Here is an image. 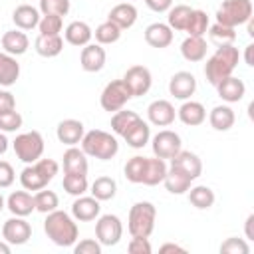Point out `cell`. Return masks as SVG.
I'll return each instance as SVG.
<instances>
[{
    "mask_svg": "<svg viewBox=\"0 0 254 254\" xmlns=\"http://www.w3.org/2000/svg\"><path fill=\"white\" fill-rule=\"evenodd\" d=\"M16 181V173L14 167L8 161H0V189H8L12 187Z\"/></svg>",
    "mask_w": 254,
    "mask_h": 254,
    "instance_id": "51",
    "label": "cell"
},
{
    "mask_svg": "<svg viewBox=\"0 0 254 254\" xmlns=\"http://www.w3.org/2000/svg\"><path fill=\"white\" fill-rule=\"evenodd\" d=\"M73 252L75 254H101V244L97 242V238L93 240V238H83V240H79V242H75L73 246Z\"/></svg>",
    "mask_w": 254,
    "mask_h": 254,
    "instance_id": "49",
    "label": "cell"
},
{
    "mask_svg": "<svg viewBox=\"0 0 254 254\" xmlns=\"http://www.w3.org/2000/svg\"><path fill=\"white\" fill-rule=\"evenodd\" d=\"M62 187L67 194L71 196H79V194H85L87 189H89V183H87V175H73V173H65L64 175V181H62Z\"/></svg>",
    "mask_w": 254,
    "mask_h": 254,
    "instance_id": "41",
    "label": "cell"
},
{
    "mask_svg": "<svg viewBox=\"0 0 254 254\" xmlns=\"http://www.w3.org/2000/svg\"><path fill=\"white\" fill-rule=\"evenodd\" d=\"M95 238L101 246H115L123 236V224L117 214H99L95 218Z\"/></svg>",
    "mask_w": 254,
    "mask_h": 254,
    "instance_id": "9",
    "label": "cell"
},
{
    "mask_svg": "<svg viewBox=\"0 0 254 254\" xmlns=\"http://www.w3.org/2000/svg\"><path fill=\"white\" fill-rule=\"evenodd\" d=\"M145 161H147V157H141V155H135V157L127 159V163L123 167V175H125V179L129 183L141 185L143 173H145Z\"/></svg>",
    "mask_w": 254,
    "mask_h": 254,
    "instance_id": "43",
    "label": "cell"
},
{
    "mask_svg": "<svg viewBox=\"0 0 254 254\" xmlns=\"http://www.w3.org/2000/svg\"><path fill=\"white\" fill-rule=\"evenodd\" d=\"M105 60H107V54H105V48L101 44H87L81 48L79 64H81L83 71H87V73L101 71L105 65Z\"/></svg>",
    "mask_w": 254,
    "mask_h": 254,
    "instance_id": "16",
    "label": "cell"
},
{
    "mask_svg": "<svg viewBox=\"0 0 254 254\" xmlns=\"http://www.w3.org/2000/svg\"><path fill=\"white\" fill-rule=\"evenodd\" d=\"M121 28L119 26H115L113 22H109V20H105V22H101L97 28H95V32H93V36H95V42L97 44H101V46H109V44H115L119 38H121Z\"/></svg>",
    "mask_w": 254,
    "mask_h": 254,
    "instance_id": "39",
    "label": "cell"
},
{
    "mask_svg": "<svg viewBox=\"0 0 254 254\" xmlns=\"http://www.w3.org/2000/svg\"><path fill=\"white\" fill-rule=\"evenodd\" d=\"M42 14L38 8L30 6V4H20L14 8L12 12V22L16 24L18 30H32V28H38V22H40Z\"/></svg>",
    "mask_w": 254,
    "mask_h": 254,
    "instance_id": "28",
    "label": "cell"
},
{
    "mask_svg": "<svg viewBox=\"0 0 254 254\" xmlns=\"http://www.w3.org/2000/svg\"><path fill=\"white\" fill-rule=\"evenodd\" d=\"M189 200L194 208L198 210H208L212 204H214V190L206 185H196V187H190L189 190Z\"/></svg>",
    "mask_w": 254,
    "mask_h": 254,
    "instance_id": "34",
    "label": "cell"
},
{
    "mask_svg": "<svg viewBox=\"0 0 254 254\" xmlns=\"http://www.w3.org/2000/svg\"><path fill=\"white\" fill-rule=\"evenodd\" d=\"M64 173H73V175H87L89 163H87V155L83 153V149L79 147H67L64 151Z\"/></svg>",
    "mask_w": 254,
    "mask_h": 254,
    "instance_id": "25",
    "label": "cell"
},
{
    "mask_svg": "<svg viewBox=\"0 0 254 254\" xmlns=\"http://www.w3.org/2000/svg\"><path fill=\"white\" fill-rule=\"evenodd\" d=\"M171 169L183 173L185 177H189L190 181H196L202 173V161L196 153L192 151H179L173 159H171Z\"/></svg>",
    "mask_w": 254,
    "mask_h": 254,
    "instance_id": "13",
    "label": "cell"
},
{
    "mask_svg": "<svg viewBox=\"0 0 254 254\" xmlns=\"http://www.w3.org/2000/svg\"><path fill=\"white\" fill-rule=\"evenodd\" d=\"M99 214H101V204L95 196H85V194L75 196V200L71 204V216L77 222H91Z\"/></svg>",
    "mask_w": 254,
    "mask_h": 254,
    "instance_id": "17",
    "label": "cell"
},
{
    "mask_svg": "<svg viewBox=\"0 0 254 254\" xmlns=\"http://www.w3.org/2000/svg\"><path fill=\"white\" fill-rule=\"evenodd\" d=\"M2 50L6 52V54H10V56H22V54H26L28 52V48H30V40H28V36H26V32L24 30H8V32H4L2 34Z\"/></svg>",
    "mask_w": 254,
    "mask_h": 254,
    "instance_id": "24",
    "label": "cell"
},
{
    "mask_svg": "<svg viewBox=\"0 0 254 254\" xmlns=\"http://www.w3.org/2000/svg\"><path fill=\"white\" fill-rule=\"evenodd\" d=\"M6 208L14 216H30L36 206H34V194H30L26 189L24 190H14L6 198Z\"/></svg>",
    "mask_w": 254,
    "mask_h": 254,
    "instance_id": "21",
    "label": "cell"
},
{
    "mask_svg": "<svg viewBox=\"0 0 254 254\" xmlns=\"http://www.w3.org/2000/svg\"><path fill=\"white\" fill-rule=\"evenodd\" d=\"M196 91V77L190 73V71H177L171 75L169 79V93L175 97V99H181V101H187L194 95Z\"/></svg>",
    "mask_w": 254,
    "mask_h": 254,
    "instance_id": "14",
    "label": "cell"
},
{
    "mask_svg": "<svg viewBox=\"0 0 254 254\" xmlns=\"http://www.w3.org/2000/svg\"><path fill=\"white\" fill-rule=\"evenodd\" d=\"M107 20L113 22L115 26H119L121 30H129L137 22V8L131 2H121L109 10Z\"/></svg>",
    "mask_w": 254,
    "mask_h": 254,
    "instance_id": "26",
    "label": "cell"
},
{
    "mask_svg": "<svg viewBox=\"0 0 254 254\" xmlns=\"http://www.w3.org/2000/svg\"><path fill=\"white\" fill-rule=\"evenodd\" d=\"M127 85V89L131 91V97H141L145 95L151 85H153V75H151V69L145 67V65H131L123 77H121Z\"/></svg>",
    "mask_w": 254,
    "mask_h": 254,
    "instance_id": "12",
    "label": "cell"
},
{
    "mask_svg": "<svg viewBox=\"0 0 254 254\" xmlns=\"http://www.w3.org/2000/svg\"><path fill=\"white\" fill-rule=\"evenodd\" d=\"M10 109H16V97L8 89H0V113Z\"/></svg>",
    "mask_w": 254,
    "mask_h": 254,
    "instance_id": "52",
    "label": "cell"
},
{
    "mask_svg": "<svg viewBox=\"0 0 254 254\" xmlns=\"http://www.w3.org/2000/svg\"><path fill=\"white\" fill-rule=\"evenodd\" d=\"M89 192H91V196H95L99 202L111 200V198L117 194V183H115V179L105 177V175H103V177H97V179L91 183Z\"/></svg>",
    "mask_w": 254,
    "mask_h": 254,
    "instance_id": "36",
    "label": "cell"
},
{
    "mask_svg": "<svg viewBox=\"0 0 254 254\" xmlns=\"http://www.w3.org/2000/svg\"><path fill=\"white\" fill-rule=\"evenodd\" d=\"M2 238L10 246H22L32 238V224L26 220V216L12 214V218L2 224Z\"/></svg>",
    "mask_w": 254,
    "mask_h": 254,
    "instance_id": "11",
    "label": "cell"
},
{
    "mask_svg": "<svg viewBox=\"0 0 254 254\" xmlns=\"http://www.w3.org/2000/svg\"><path fill=\"white\" fill-rule=\"evenodd\" d=\"M252 52H254V44H248L246 48H244V64L246 65H254V58H252Z\"/></svg>",
    "mask_w": 254,
    "mask_h": 254,
    "instance_id": "55",
    "label": "cell"
},
{
    "mask_svg": "<svg viewBox=\"0 0 254 254\" xmlns=\"http://www.w3.org/2000/svg\"><path fill=\"white\" fill-rule=\"evenodd\" d=\"M4 206H6V198L2 196V192H0V212L4 210Z\"/></svg>",
    "mask_w": 254,
    "mask_h": 254,
    "instance_id": "60",
    "label": "cell"
},
{
    "mask_svg": "<svg viewBox=\"0 0 254 254\" xmlns=\"http://www.w3.org/2000/svg\"><path fill=\"white\" fill-rule=\"evenodd\" d=\"M151 149H153V155L159 157V159H173L181 149H183V141H181V135L171 131V129H163L159 131L153 139H151Z\"/></svg>",
    "mask_w": 254,
    "mask_h": 254,
    "instance_id": "10",
    "label": "cell"
},
{
    "mask_svg": "<svg viewBox=\"0 0 254 254\" xmlns=\"http://www.w3.org/2000/svg\"><path fill=\"white\" fill-rule=\"evenodd\" d=\"M157 220V208L149 200H139L129 208L127 216V230L131 236H143L149 238L155 230Z\"/></svg>",
    "mask_w": 254,
    "mask_h": 254,
    "instance_id": "5",
    "label": "cell"
},
{
    "mask_svg": "<svg viewBox=\"0 0 254 254\" xmlns=\"http://www.w3.org/2000/svg\"><path fill=\"white\" fill-rule=\"evenodd\" d=\"M236 121L234 109L230 105H216L208 113V123L214 131H228Z\"/></svg>",
    "mask_w": 254,
    "mask_h": 254,
    "instance_id": "32",
    "label": "cell"
},
{
    "mask_svg": "<svg viewBox=\"0 0 254 254\" xmlns=\"http://www.w3.org/2000/svg\"><path fill=\"white\" fill-rule=\"evenodd\" d=\"M24 119L22 115L16 111V109H10V111H2L0 113V131L4 133H14L22 127Z\"/></svg>",
    "mask_w": 254,
    "mask_h": 254,
    "instance_id": "46",
    "label": "cell"
},
{
    "mask_svg": "<svg viewBox=\"0 0 254 254\" xmlns=\"http://www.w3.org/2000/svg\"><path fill=\"white\" fill-rule=\"evenodd\" d=\"M81 149L87 157H93L99 161H109L119 153V143H117L115 135H111L103 129H91V131L83 133Z\"/></svg>",
    "mask_w": 254,
    "mask_h": 254,
    "instance_id": "4",
    "label": "cell"
},
{
    "mask_svg": "<svg viewBox=\"0 0 254 254\" xmlns=\"http://www.w3.org/2000/svg\"><path fill=\"white\" fill-rule=\"evenodd\" d=\"M190 12H192V8L190 6H187V4H177V6H171L169 10H167V26L175 32H185V28H187V22H189V18H190Z\"/></svg>",
    "mask_w": 254,
    "mask_h": 254,
    "instance_id": "37",
    "label": "cell"
},
{
    "mask_svg": "<svg viewBox=\"0 0 254 254\" xmlns=\"http://www.w3.org/2000/svg\"><path fill=\"white\" fill-rule=\"evenodd\" d=\"M139 119H141L139 113L129 111V109H119V111H115V113L111 115V131H113L115 135L123 137Z\"/></svg>",
    "mask_w": 254,
    "mask_h": 254,
    "instance_id": "35",
    "label": "cell"
},
{
    "mask_svg": "<svg viewBox=\"0 0 254 254\" xmlns=\"http://www.w3.org/2000/svg\"><path fill=\"white\" fill-rule=\"evenodd\" d=\"M252 18V0H222L216 10V22L222 26H242Z\"/></svg>",
    "mask_w": 254,
    "mask_h": 254,
    "instance_id": "6",
    "label": "cell"
},
{
    "mask_svg": "<svg viewBox=\"0 0 254 254\" xmlns=\"http://www.w3.org/2000/svg\"><path fill=\"white\" fill-rule=\"evenodd\" d=\"M129 99H131V91L127 89V85H125L123 79H113V81H109V83L103 87L101 95H99L101 109H103V111H109V113H115V111L123 109Z\"/></svg>",
    "mask_w": 254,
    "mask_h": 254,
    "instance_id": "8",
    "label": "cell"
},
{
    "mask_svg": "<svg viewBox=\"0 0 254 254\" xmlns=\"http://www.w3.org/2000/svg\"><path fill=\"white\" fill-rule=\"evenodd\" d=\"M34 206H36L38 212L48 214V212H52V210H56V208L60 206V198H58V194H56L54 190L40 189V190H36V194H34Z\"/></svg>",
    "mask_w": 254,
    "mask_h": 254,
    "instance_id": "42",
    "label": "cell"
},
{
    "mask_svg": "<svg viewBox=\"0 0 254 254\" xmlns=\"http://www.w3.org/2000/svg\"><path fill=\"white\" fill-rule=\"evenodd\" d=\"M60 165L54 159H38L36 163H30L22 169L20 173V185L26 190H40L46 189L48 183L54 181V177L58 175Z\"/></svg>",
    "mask_w": 254,
    "mask_h": 254,
    "instance_id": "3",
    "label": "cell"
},
{
    "mask_svg": "<svg viewBox=\"0 0 254 254\" xmlns=\"http://www.w3.org/2000/svg\"><path fill=\"white\" fill-rule=\"evenodd\" d=\"M145 42L151 46V48H157V50H163L167 46H171L173 42V30L163 24V22H153L145 28Z\"/></svg>",
    "mask_w": 254,
    "mask_h": 254,
    "instance_id": "23",
    "label": "cell"
},
{
    "mask_svg": "<svg viewBox=\"0 0 254 254\" xmlns=\"http://www.w3.org/2000/svg\"><path fill=\"white\" fill-rule=\"evenodd\" d=\"M208 26H210L208 14H206L204 10H194V8H192L185 32H187L189 36H204L206 30H208Z\"/></svg>",
    "mask_w": 254,
    "mask_h": 254,
    "instance_id": "40",
    "label": "cell"
},
{
    "mask_svg": "<svg viewBox=\"0 0 254 254\" xmlns=\"http://www.w3.org/2000/svg\"><path fill=\"white\" fill-rule=\"evenodd\" d=\"M145 4L153 10V12H167L173 6V0H145Z\"/></svg>",
    "mask_w": 254,
    "mask_h": 254,
    "instance_id": "53",
    "label": "cell"
},
{
    "mask_svg": "<svg viewBox=\"0 0 254 254\" xmlns=\"http://www.w3.org/2000/svg\"><path fill=\"white\" fill-rule=\"evenodd\" d=\"M167 171H169V167H167L165 159H159V157H147V161H145V173H143V181H141V185L157 187L159 183H163Z\"/></svg>",
    "mask_w": 254,
    "mask_h": 254,
    "instance_id": "29",
    "label": "cell"
},
{
    "mask_svg": "<svg viewBox=\"0 0 254 254\" xmlns=\"http://www.w3.org/2000/svg\"><path fill=\"white\" fill-rule=\"evenodd\" d=\"M240 62V52L234 44H224L214 50V54L204 64V77L210 85H216L224 77L232 75Z\"/></svg>",
    "mask_w": 254,
    "mask_h": 254,
    "instance_id": "2",
    "label": "cell"
},
{
    "mask_svg": "<svg viewBox=\"0 0 254 254\" xmlns=\"http://www.w3.org/2000/svg\"><path fill=\"white\" fill-rule=\"evenodd\" d=\"M181 56L187 62H202L206 58V40L204 36H187L181 44Z\"/></svg>",
    "mask_w": 254,
    "mask_h": 254,
    "instance_id": "27",
    "label": "cell"
},
{
    "mask_svg": "<svg viewBox=\"0 0 254 254\" xmlns=\"http://www.w3.org/2000/svg\"><path fill=\"white\" fill-rule=\"evenodd\" d=\"M208 36L216 46H224V44H232L236 40V30L230 26H222L218 22H214L212 26H208Z\"/></svg>",
    "mask_w": 254,
    "mask_h": 254,
    "instance_id": "44",
    "label": "cell"
},
{
    "mask_svg": "<svg viewBox=\"0 0 254 254\" xmlns=\"http://www.w3.org/2000/svg\"><path fill=\"white\" fill-rule=\"evenodd\" d=\"M159 252H187L183 246H179V244H173V242H167V244H163L161 248H159Z\"/></svg>",
    "mask_w": 254,
    "mask_h": 254,
    "instance_id": "54",
    "label": "cell"
},
{
    "mask_svg": "<svg viewBox=\"0 0 254 254\" xmlns=\"http://www.w3.org/2000/svg\"><path fill=\"white\" fill-rule=\"evenodd\" d=\"M252 224H254V214H248V218H246V226H244V232H246V238H248V240H252V238H254Z\"/></svg>",
    "mask_w": 254,
    "mask_h": 254,
    "instance_id": "56",
    "label": "cell"
},
{
    "mask_svg": "<svg viewBox=\"0 0 254 254\" xmlns=\"http://www.w3.org/2000/svg\"><path fill=\"white\" fill-rule=\"evenodd\" d=\"M163 185H165V189L171 194H185L190 189L192 181L189 177H185L183 173H179L175 169H169L167 175H165V179H163Z\"/></svg>",
    "mask_w": 254,
    "mask_h": 254,
    "instance_id": "38",
    "label": "cell"
},
{
    "mask_svg": "<svg viewBox=\"0 0 254 254\" xmlns=\"http://www.w3.org/2000/svg\"><path fill=\"white\" fill-rule=\"evenodd\" d=\"M123 139H125V143H127L131 149H143V147L151 141V127H149V123L143 121V119H139V121L123 135Z\"/></svg>",
    "mask_w": 254,
    "mask_h": 254,
    "instance_id": "33",
    "label": "cell"
},
{
    "mask_svg": "<svg viewBox=\"0 0 254 254\" xmlns=\"http://www.w3.org/2000/svg\"><path fill=\"white\" fill-rule=\"evenodd\" d=\"M220 252L222 254H248L250 246L246 244V240H242L238 236H230L220 244Z\"/></svg>",
    "mask_w": 254,
    "mask_h": 254,
    "instance_id": "48",
    "label": "cell"
},
{
    "mask_svg": "<svg viewBox=\"0 0 254 254\" xmlns=\"http://www.w3.org/2000/svg\"><path fill=\"white\" fill-rule=\"evenodd\" d=\"M8 147H10V141H8L6 133H4V131H0V155H4V153L8 151Z\"/></svg>",
    "mask_w": 254,
    "mask_h": 254,
    "instance_id": "57",
    "label": "cell"
},
{
    "mask_svg": "<svg viewBox=\"0 0 254 254\" xmlns=\"http://www.w3.org/2000/svg\"><path fill=\"white\" fill-rule=\"evenodd\" d=\"M62 28H64V18L62 16H42L40 22H38L40 34H46V36L60 34Z\"/></svg>",
    "mask_w": 254,
    "mask_h": 254,
    "instance_id": "47",
    "label": "cell"
},
{
    "mask_svg": "<svg viewBox=\"0 0 254 254\" xmlns=\"http://www.w3.org/2000/svg\"><path fill=\"white\" fill-rule=\"evenodd\" d=\"M83 133H85V127H83V123L79 119H64L56 127L58 141L64 143V145H67V147H73V145L81 143Z\"/></svg>",
    "mask_w": 254,
    "mask_h": 254,
    "instance_id": "18",
    "label": "cell"
},
{
    "mask_svg": "<svg viewBox=\"0 0 254 254\" xmlns=\"http://www.w3.org/2000/svg\"><path fill=\"white\" fill-rule=\"evenodd\" d=\"M246 24H248V36L252 38V36H254V22H252V18H250Z\"/></svg>",
    "mask_w": 254,
    "mask_h": 254,
    "instance_id": "59",
    "label": "cell"
},
{
    "mask_svg": "<svg viewBox=\"0 0 254 254\" xmlns=\"http://www.w3.org/2000/svg\"><path fill=\"white\" fill-rule=\"evenodd\" d=\"M0 254H10V244L6 240L0 242Z\"/></svg>",
    "mask_w": 254,
    "mask_h": 254,
    "instance_id": "58",
    "label": "cell"
},
{
    "mask_svg": "<svg viewBox=\"0 0 254 254\" xmlns=\"http://www.w3.org/2000/svg\"><path fill=\"white\" fill-rule=\"evenodd\" d=\"M34 50L38 52V56L42 58H56L62 54L64 50V38L60 34H54V36H46V34H40L34 42Z\"/></svg>",
    "mask_w": 254,
    "mask_h": 254,
    "instance_id": "31",
    "label": "cell"
},
{
    "mask_svg": "<svg viewBox=\"0 0 254 254\" xmlns=\"http://www.w3.org/2000/svg\"><path fill=\"white\" fill-rule=\"evenodd\" d=\"M20 77V64L16 56L0 52V87H10Z\"/></svg>",
    "mask_w": 254,
    "mask_h": 254,
    "instance_id": "30",
    "label": "cell"
},
{
    "mask_svg": "<svg viewBox=\"0 0 254 254\" xmlns=\"http://www.w3.org/2000/svg\"><path fill=\"white\" fill-rule=\"evenodd\" d=\"M177 117V109L167 99H155L147 107V119L155 127H169Z\"/></svg>",
    "mask_w": 254,
    "mask_h": 254,
    "instance_id": "15",
    "label": "cell"
},
{
    "mask_svg": "<svg viewBox=\"0 0 254 254\" xmlns=\"http://www.w3.org/2000/svg\"><path fill=\"white\" fill-rule=\"evenodd\" d=\"M64 38L67 44L75 46V48H83L91 42L93 38V30L89 28L87 22H81V20H73L67 24V28L64 30Z\"/></svg>",
    "mask_w": 254,
    "mask_h": 254,
    "instance_id": "22",
    "label": "cell"
},
{
    "mask_svg": "<svg viewBox=\"0 0 254 254\" xmlns=\"http://www.w3.org/2000/svg\"><path fill=\"white\" fill-rule=\"evenodd\" d=\"M44 137L40 131H26V133H20L16 135V139L12 141V149L16 153V157L30 165V163H36L42 155H44Z\"/></svg>",
    "mask_w": 254,
    "mask_h": 254,
    "instance_id": "7",
    "label": "cell"
},
{
    "mask_svg": "<svg viewBox=\"0 0 254 254\" xmlns=\"http://www.w3.org/2000/svg\"><path fill=\"white\" fill-rule=\"evenodd\" d=\"M44 232L56 246H62V248L73 246L77 242V238H79V230H77L75 218L71 214H67L65 210H60V208H56V210L46 214Z\"/></svg>",
    "mask_w": 254,
    "mask_h": 254,
    "instance_id": "1",
    "label": "cell"
},
{
    "mask_svg": "<svg viewBox=\"0 0 254 254\" xmlns=\"http://www.w3.org/2000/svg\"><path fill=\"white\" fill-rule=\"evenodd\" d=\"M214 87H216L218 97H220L222 101H226V103H238V101L246 95V85H244V81L238 79V77H234V75L224 77V79L218 81Z\"/></svg>",
    "mask_w": 254,
    "mask_h": 254,
    "instance_id": "20",
    "label": "cell"
},
{
    "mask_svg": "<svg viewBox=\"0 0 254 254\" xmlns=\"http://www.w3.org/2000/svg\"><path fill=\"white\" fill-rule=\"evenodd\" d=\"M42 16H65L69 12V0H40Z\"/></svg>",
    "mask_w": 254,
    "mask_h": 254,
    "instance_id": "45",
    "label": "cell"
},
{
    "mask_svg": "<svg viewBox=\"0 0 254 254\" xmlns=\"http://www.w3.org/2000/svg\"><path fill=\"white\" fill-rule=\"evenodd\" d=\"M127 250L131 254H151L153 252L149 238H143V236H131V240L127 244Z\"/></svg>",
    "mask_w": 254,
    "mask_h": 254,
    "instance_id": "50",
    "label": "cell"
},
{
    "mask_svg": "<svg viewBox=\"0 0 254 254\" xmlns=\"http://www.w3.org/2000/svg\"><path fill=\"white\" fill-rule=\"evenodd\" d=\"M177 117L183 125L187 127H198L204 123L206 119V109L200 101H192V99H187L183 101V105L177 109Z\"/></svg>",
    "mask_w": 254,
    "mask_h": 254,
    "instance_id": "19",
    "label": "cell"
}]
</instances>
